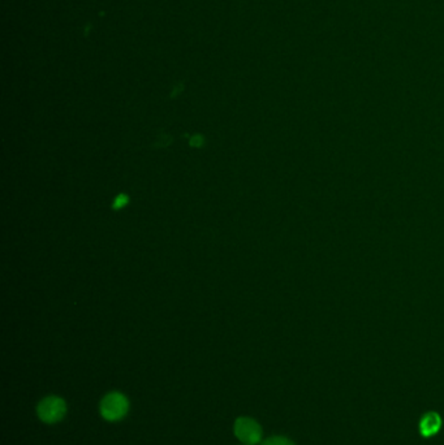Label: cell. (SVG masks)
Segmentation results:
<instances>
[{
    "label": "cell",
    "mask_w": 444,
    "mask_h": 445,
    "mask_svg": "<svg viewBox=\"0 0 444 445\" xmlns=\"http://www.w3.org/2000/svg\"><path fill=\"white\" fill-rule=\"evenodd\" d=\"M129 410L128 399L120 392H111L100 402V414L109 422L124 418Z\"/></svg>",
    "instance_id": "cell-1"
},
{
    "label": "cell",
    "mask_w": 444,
    "mask_h": 445,
    "mask_svg": "<svg viewBox=\"0 0 444 445\" xmlns=\"http://www.w3.org/2000/svg\"><path fill=\"white\" fill-rule=\"evenodd\" d=\"M36 413L42 422L47 425H54L65 417L67 405L63 399L56 396H48L39 402Z\"/></svg>",
    "instance_id": "cell-2"
},
{
    "label": "cell",
    "mask_w": 444,
    "mask_h": 445,
    "mask_svg": "<svg viewBox=\"0 0 444 445\" xmlns=\"http://www.w3.org/2000/svg\"><path fill=\"white\" fill-rule=\"evenodd\" d=\"M235 435L245 445L258 444L262 439V428L252 418H238L235 423Z\"/></svg>",
    "instance_id": "cell-3"
},
{
    "label": "cell",
    "mask_w": 444,
    "mask_h": 445,
    "mask_svg": "<svg viewBox=\"0 0 444 445\" xmlns=\"http://www.w3.org/2000/svg\"><path fill=\"white\" fill-rule=\"evenodd\" d=\"M442 425V419L436 413H429L426 414L419 425V431L425 437H433L439 431Z\"/></svg>",
    "instance_id": "cell-4"
},
{
    "label": "cell",
    "mask_w": 444,
    "mask_h": 445,
    "mask_svg": "<svg viewBox=\"0 0 444 445\" xmlns=\"http://www.w3.org/2000/svg\"><path fill=\"white\" fill-rule=\"evenodd\" d=\"M262 445H295L290 439L284 437H269L266 441H263Z\"/></svg>",
    "instance_id": "cell-5"
},
{
    "label": "cell",
    "mask_w": 444,
    "mask_h": 445,
    "mask_svg": "<svg viewBox=\"0 0 444 445\" xmlns=\"http://www.w3.org/2000/svg\"><path fill=\"white\" fill-rule=\"evenodd\" d=\"M128 202H129V198H128L127 194L121 193V194H119L118 197H116V198L114 200V203H112V209H123V207H126V206H127Z\"/></svg>",
    "instance_id": "cell-6"
},
{
    "label": "cell",
    "mask_w": 444,
    "mask_h": 445,
    "mask_svg": "<svg viewBox=\"0 0 444 445\" xmlns=\"http://www.w3.org/2000/svg\"><path fill=\"white\" fill-rule=\"evenodd\" d=\"M189 144H191V146H193V147H201L202 144H203V138H202L200 135H196V136L191 137Z\"/></svg>",
    "instance_id": "cell-7"
}]
</instances>
